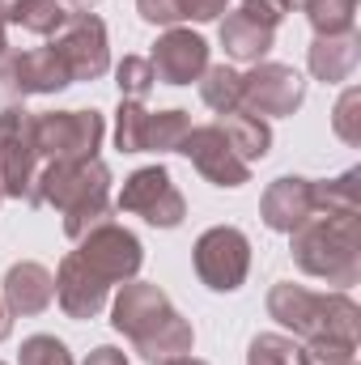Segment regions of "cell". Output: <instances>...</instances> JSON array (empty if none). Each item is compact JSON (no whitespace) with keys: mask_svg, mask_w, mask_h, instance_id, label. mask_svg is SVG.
<instances>
[{"mask_svg":"<svg viewBox=\"0 0 361 365\" xmlns=\"http://www.w3.org/2000/svg\"><path fill=\"white\" fill-rule=\"evenodd\" d=\"M111 327L132 340V349L149 365H171L191 353V323L171 306V297L149 280H128L111 306Z\"/></svg>","mask_w":361,"mask_h":365,"instance_id":"cell-1","label":"cell"},{"mask_svg":"<svg viewBox=\"0 0 361 365\" xmlns=\"http://www.w3.org/2000/svg\"><path fill=\"white\" fill-rule=\"evenodd\" d=\"M30 204H51L64 217V234L81 242L93 225L111 221V170L93 162H47L34 179Z\"/></svg>","mask_w":361,"mask_h":365,"instance_id":"cell-2","label":"cell"},{"mask_svg":"<svg viewBox=\"0 0 361 365\" xmlns=\"http://www.w3.org/2000/svg\"><path fill=\"white\" fill-rule=\"evenodd\" d=\"M293 264L327 284H353L361 276V217L310 212L293 234Z\"/></svg>","mask_w":361,"mask_h":365,"instance_id":"cell-3","label":"cell"},{"mask_svg":"<svg viewBox=\"0 0 361 365\" xmlns=\"http://www.w3.org/2000/svg\"><path fill=\"white\" fill-rule=\"evenodd\" d=\"M268 314L302 340H340L357 344L361 310L349 293H310L302 284H276L268 293Z\"/></svg>","mask_w":361,"mask_h":365,"instance_id":"cell-4","label":"cell"},{"mask_svg":"<svg viewBox=\"0 0 361 365\" xmlns=\"http://www.w3.org/2000/svg\"><path fill=\"white\" fill-rule=\"evenodd\" d=\"M106 136L98 110H43L34 115V149L47 162H93Z\"/></svg>","mask_w":361,"mask_h":365,"instance_id":"cell-5","label":"cell"},{"mask_svg":"<svg viewBox=\"0 0 361 365\" xmlns=\"http://www.w3.org/2000/svg\"><path fill=\"white\" fill-rule=\"evenodd\" d=\"M39 179V149H34V115L26 106L0 110V200H26Z\"/></svg>","mask_w":361,"mask_h":365,"instance_id":"cell-6","label":"cell"},{"mask_svg":"<svg viewBox=\"0 0 361 365\" xmlns=\"http://www.w3.org/2000/svg\"><path fill=\"white\" fill-rule=\"evenodd\" d=\"M195 276L217 289V293H234L243 289V280L251 272V242L243 230L234 225H213L195 238Z\"/></svg>","mask_w":361,"mask_h":365,"instance_id":"cell-7","label":"cell"},{"mask_svg":"<svg viewBox=\"0 0 361 365\" xmlns=\"http://www.w3.org/2000/svg\"><path fill=\"white\" fill-rule=\"evenodd\" d=\"M115 208L119 212H136V217H145L158 230H175L187 217V204H183L179 187L171 182L166 166H141L136 175H128L123 191L115 195Z\"/></svg>","mask_w":361,"mask_h":365,"instance_id":"cell-8","label":"cell"},{"mask_svg":"<svg viewBox=\"0 0 361 365\" xmlns=\"http://www.w3.org/2000/svg\"><path fill=\"white\" fill-rule=\"evenodd\" d=\"M77 255H81V264H86L98 280H106V284H128L132 276L141 272V259H145L136 234H128V230L115 225V221L93 225L90 234L77 242Z\"/></svg>","mask_w":361,"mask_h":365,"instance_id":"cell-9","label":"cell"},{"mask_svg":"<svg viewBox=\"0 0 361 365\" xmlns=\"http://www.w3.org/2000/svg\"><path fill=\"white\" fill-rule=\"evenodd\" d=\"M51 51L68 68L73 81H98L111 68V47H106V26L93 13H73L68 26L51 38Z\"/></svg>","mask_w":361,"mask_h":365,"instance_id":"cell-10","label":"cell"},{"mask_svg":"<svg viewBox=\"0 0 361 365\" xmlns=\"http://www.w3.org/2000/svg\"><path fill=\"white\" fill-rule=\"evenodd\" d=\"M73 86L68 68L60 64V56L47 47L34 51H4L0 56V98H26V93H56Z\"/></svg>","mask_w":361,"mask_h":365,"instance_id":"cell-11","label":"cell"},{"mask_svg":"<svg viewBox=\"0 0 361 365\" xmlns=\"http://www.w3.org/2000/svg\"><path fill=\"white\" fill-rule=\"evenodd\" d=\"M179 153L213 182V187H243L251 182V166L234 153V145L225 140V132L217 123H204V128H191L183 136Z\"/></svg>","mask_w":361,"mask_h":365,"instance_id":"cell-12","label":"cell"},{"mask_svg":"<svg viewBox=\"0 0 361 365\" xmlns=\"http://www.w3.org/2000/svg\"><path fill=\"white\" fill-rule=\"evenodd\" d=\"M302 98H306V81L289 64H255L243 77V110H251L260 119L293 115L302 106Z\"/></svg>","mask_w":361,"mask_h":365,"instance_id":"cell-13","label":"cell"},{"mask_svg":"<svg viewBox=\"0 0 361 365\" xmlns=\"http://www.w3.org/2000/svg\"><path fill=\"white\" fill-rule=\"evenodd\" d=\"M149 64H153V77H158V81H166V86H191V81H200L204 68H208V43H204L200 34H191V30L171 26V30L153 43Z\"/></svg>","mask_w":361,"mask_h":365,"instance_id":"cell-14","label":"cell"},{"mask_svg":"<svg viewBox=\"0 0 361 365\" xmlns=\"http://www.w3.org/2000/svg\"><path fill=\"white\" fill-rule=\"evenodd\" d=\"M106 297H111V284L98 280V276L81 264V255H64L60 259V272H56V302L68 319H98L106 310Z\"/></svg>","mask_w":361,"mask_h":365,"instance_id":"cell-15","label":"cell"},{"mask_svg":"<svg viewBox=\"0 0 361 365\" xmlns=\"http://www.w3.org/2000/svg\"><path fill=\"white\" fill-rule=\"evenodd\" d=\"M310 212H315V191H310V179H298V175L276 179L260 200V217L276 234H293Z\"/></svg>","mask_w":361,"mask_h":365,"instance_id":"cell-16","label":"cell"},{"mask_svg":"<svg viewBox=\"0 0 361 365\" xmlns=\"http://www.w3.org/2000/svg\"><path fill=\"white\" fill-rule=\"evenodd\" d=\"M0 297H4V306H9V314H21V319L43 314V310L56 302V276L47 272L43 264H34V259H21V264L9 268Z\"/></svg>","mask_w":361,"mask_h":365,"instance_id":"cell-17","label":"cell"},{"mask_svg":"<svg viewBox=\"0 0 361 365\" xmlns=\"http://www.w3.org/2000/svg\"><path fill=\"white\" fill-rule=\"evenodd\" d=\"M361 60V43L357 34H315L310 43V73L319 81H349L353 68Z\"/></svg>","mask_w":361,"mask_h":365,"instance_id":"cell-18","label":"cell"},{"mask_svg":"<svg viewBox=\"0 0 361 365\" xmlns=\"http://www.w3.org/2000/svg\"><path fill=\"white\" fill-rule=\"evenodd\" d=\"M217 128L225 132V140L234 145V153H238L247 166L260 162V158H268L272 128L260 115H251V110H225V115H217Z\"/></svg>","mask_w":361,"mask_h":365,"instance_id":"cell-19","label":"cell"},{"mask_svg":"<svg viewBox=\"0 0 361 365\" xmlns=\"http://www.w3.org/2000/svg\"><path fill=\"white\" fill-rule=\"evenodd\" d=\"M221 47H225L234 60L260 64L272 51V30L255 26V21L243 17V13H225V21H221Z\"/></svg>","mask_w":361,"mask_h":365,"instance_id":"cell-20","label":"cell"},{"mask_svg":"<svg viewBox=\"0 0 361 365\" xmlns=\"http://www.w3.org/2000/svg\"><path fill=\"white\" fill-rule=\"evenodd\" d=\"M200 98L217 115L243 110V73H234L230 64H208L204 77H200Z\"/></svg>","mask_w":361,"mask_h":365,"instance_id":"cell-21","label":"cell"},{"mask_svg":"<svg viewBox=\"0 0 361 365\" xmlns=\"http://www.w3.org/2000/svg\"><path fill=\"white\" fill-rule=\"evenodd\" d=\"M361 175L349 170L332 182H310L315 191V212H340V217H361Z\"/></svg>","mask_w":361,"mask_h":365,"instance_id":"cell-22","label":"cell"},{"mask_svg":"<svg viewBox=\"0 0 361 365\" xmlns=\"http://www.w3.org/2000/svg\"><path fill=\"white\" fill-rule=\"evenodd\" d=\"M191 132L187 110H149L145 119V153H179L183 136Z\"/></svg>","mask_w":361,"mask_h":365,"instance_id":"cell-23","label":"cell"},{"mask_svg":"<svg viewBox=\"0 0 361 365\" xmlns=\"http://www.w3.org/2000/svg\"><path fill=\"white\" fill-rule=\"evenodd\" d=\"M68 17H73V13H68L60 0H21L13 26L30 30V34H39V38H56V34L68 26Z\"/></svg>","mask_w":361,"mask_h":365,"instance_id":"cell-24","label":"cell"},{"mask_svg":"<svg viewBox=\"0 0 361 365\" xmlns=\"http://www.w3.org/2000/svg\"><path fill=\"white\" fill-rule=\"evenodd\" d=\"M298 9H306L315 34H349L357 17V0H302Z\"/></svg>","mask_w":361,"mask_h":365,"instance_id":"cell-25","label":"cell"},{"mask_svg":"<svg viewBox=\"0 0 361 365\" xmlns=\"http://www.w3.org/2000/svg\"><path fill=\"white\" fill-rule=\"evenodd\" d=\"M145 119H149V110H145V102H119V110H115V149L119 153H145Z\"/></svg>","mask_w":361,"mask_h":365,"instance_id":"cell-26","label":"cell"},{"mask_svg":"<svg viewBox=\"0 0 361 365\" xmlns=\"http://www.w3.org/2000/svg\"><path fill=\"white\" fill-rule=\"evenodd\" d=\"M115 86H119V93H123L128 102H145L149 90L158 86L153 64H149L145 56H123V60L115 64Z\"/></svg>","mask_w":361,"mask_h":365,"instance_id":"cell-27","label":"cell"},{"mask_svg":"<svg viewBox=\"0 0 361 365\" xmlns=\"http://www.w3.org/2000/svg\"><path fill=\"white\" fill-rule=\"evenodd\" d=\"M247 365H302V344H293L289 336H255Z\"/></svg>","mask_w":361,"mask_h":365,"instance_id":"cell-28","label":"cell"},{"mask_svg":"<svg viewBox=\"0 0 361 365\" xmlns=\"http://www.w3.org/2000/svg\"><path fill=\"white\" fill-rule=\"evenodd\" d=\"M17 365H73V357H68L64 340H56V336H30L21 344Z\"/></svg>","mask_w":361,"mask_h":365,"instance_id":"cell-29","label":"cell"},{"mask_svg":"<svg viewBox=\"0 0 361 365\" xmlns=\"http://www.w3.org/2000/svg\"><path fill=\"white\" fill-rule=\"evenodd\" d=\"M357 106H361V93H357V90H345L340 106H336V132H340V140H349V145H361Z\"/></svg>","mask_w":361,"mask_h":365,"instance_id":"cell-30","label":"cell"},{"mask_svg":"<svg viewBox=\"0 0 361 365\" xmlns=\"http://www.w3.org/2000/svg\"><path fill=\"white\" fill-rule=\"evenodd\" d=\"M243 17H251L255 26H264V30H276L280 26V17L289 13V0H243V9H238Z\"/></svg>","mask_w":361,"mask_h":365,"instance_id":"cell-31","label":"cell"},{"mask_svg":"<svg viewBox=\"0 0 361 365\" xmlns=\"http://www.w3.org/2000/svg\"><path fill=\"white\" fill-rule=\"evenodd\" d=\"M136 9H141V17L149 21V26H179L183 13H179V0H136Z\"/></svg>","mask_w":361,"mask_h":365,"instance_id":"cell-32","label":"cell"},{"mask_svg":"<svg viewBox=\"0 0 361 365\" xmlns=\"http://www.w3.org/2000/svg\"><path fill=\"white\" fill-rule=\"evenodd\" d=\"M225 4H230V0H179V13H183V21H187V17H191V21H213V17L225 13Z\"/></svg>","mask_w":361,"mask_h":365,"instance_id":"cell-33","label":"cell"},{"mask_svg":"<svg viewBox=\"0 0 361 365\" xmlns=\"http://www.w3.org/2000/svg\"><path fill=\"white\" fill-rule=\"evenodd\" d=\"M86 365H128V357H123L119 349H111V344H102V349H93L90 357H86Z\"/></svg>","mask_w":361,"mask_h":365,"instance_id":"cell-34","label":"cell"},{"mask_svg":"<svg viewBox=\"0 0 361 365\" xmlns=\"http://www.w3.org/2000/svg\"><path fill=\"white\" fill-rule=\"evenodd\" d=\"M9 331H13V314H9V306L0 297V340H9Z\"/></svg>","mask_w":361,"mask_h":365,"instance_id":"cell-35","label":"cell"},{"mask_svg":"<svg viewBox=\"0 0 361 365\" xmlns=\"http://www.w3.org/2000/svg\"><path fill=\"white\" fill-rule=\"evenodd\" d=\"M60 4H64L68 13H90V9L98 4V0H60Z\"/></svg>","mask_w":361,"mask_h":365,"instance_id":"cell-36","label":"cell"},{"mask_svg":"<svg viewBox=\"0 0 361 365\" xmlns=\"http://www.w3.org/2000/svg\"><path fill=\"white\" fill-rule=\"evenodd\" d=\"M171 365H208V361H195V357H179V361H171Z\"/></svg>","mask_w":361,"mask_h":365,"instance_id":"cell-37","label":"cell"},{"mask_svg":"<svg viewBox=\"0 0 361 365\" xmlns=\"http://www.w3.org/2000/svg\"><path fill=\"white\" fill-rule=\"evenodd\" d=\"M9 51V38H4V26H0V56Z\"/></svg>","mask_w":361,"mask_h":365,"instance_id":"cell-38","label":"cell"},{"mask_svg":"<svg viewBox=\"0 0 361 365\" xmlns=\"http://www.w3.org/2000/svg\"><path fill=\"white\" fill-rule=\"evenodd\" d=\"M0 365H4V361H0Z\"/></svg>","mask_w":361,"mask_h":365,"instance_id":"cell-39","label":"cell"}]
</instances>
